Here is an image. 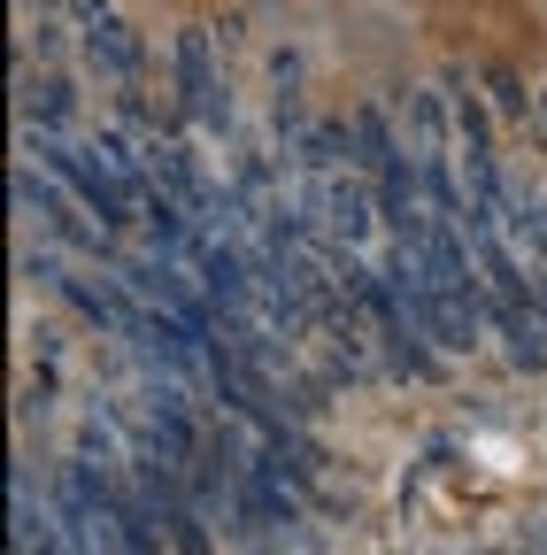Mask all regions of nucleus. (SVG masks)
Segmentation results:
<instances>
[{
  "instance_id": "1",
  "label": "nucleus",
  "mask_w": 547,
  "mask_h": 555,
  "mask_svg": "<svg viewBox=\"0 0 547 555\" xmlns=\"http://www.w3.org/2000/svg\"><path fill=\"white\" fill-rule=\"evenodd\" d=\"M178 86H185V116L193 124H232L224 78H217V39L209 31H178Z\"/></svg>"
},
{
  "instance_id": "4",
  "label": "nucleus",
  "mask_w": 547,
  "mask_h": 555,
  "mask_svg": "<svg viewBox=\"0 0 547 555\" xmlns=\"http://www.w3.org/2000/svg\"><path fill=\"white\" fill-rule=\"evenodd\" d=\"M348 163L370 170V178L401 163V139H393V124H386L378 108H355V116H348Z\"/></svg>"
},
{
  "instance_id": "5",
  "label": "nucleus",
  "mask_w": 547,
  "mask_h": 555,
  "mask_svg": "<svg viewBox=\"0 0 547 555\" xmlns=\"http://www.w3.org/2000/svg\"><path fill=\"white\" fill-rule=\"evenodd\" d=\"M86 54H93V62L108 69V78H123V86H131V78H140V39H131V31H123L116 16H101V24H86Z\"/></svg>"
},
{
  "instance_id": "8",
  "label": "nucleus",
  "mask_w": 547,
  "mask_h": 555,
  "mask_svg": "<svg viewBox=\"0 0 547 555\" xmlns=\"http://www.w3.org/2000/svg\"><path fill=\"white\" fill-rule=\"evenodd\" d=\"M539 116H547V93H539Z\"/></svg>"
},
{
  "instance_id": "2",
  "label": "nucleus",
  "mask_w": 547,
  "mask_h": 555,
  "mask_svg": "<svg viewBox=\"0 0 547 555\" xmlns=\"http://www.w3.org/2000/svg\"><path fill=\"white\" fill-rule=\"evenodd\" d=\"M9 494H16V555H78L70 532H62V509L31 494V470H9Z\"/></svg>"
},
{
  "instance_id": "7",
  "label": "nucleus",
  "mask_w": 547,
  "mask_h": 555,
  "mask_svg": "<svg viewBox=\"0 0 547 555\" xmlns=\"http://www.w3.org/2000/svg\"><path fill=\"white\" fill-rule=\"evenodd\" d=\"M408 124H417V155H440V101L408 93Z\"/></svg>"
},
{
  "instance_id": "6",
  "label": "nucleus",
  "mask_w": 547,
  "mask_h": 555,
  "mask_svg": "<svg viewBox=\"0 0 547 555\" xmlns=\"http://www.w3.org/2000/svg\"><path fill=\"white\" fill-rule=\"evenodd\" d=\"M24 116H31V131H62V124H70V86H62V78L31 86L24 93Z\"/></svg>"
},
{
  "instance_id": "3",
  "label": "nucleus",
  "mask_w": 547,
  "mask_h": 555,
  "mask_svg": "<svg viewBox=\"0 0 547 555\" xmlns=\"http://www.w3.org/2000/svg\"><path fill=\"white\" fill-rule=\"evenodd\" d=\"M16 201H24V217H39V232H62V240H78L86 255H108V232H86L70 208H62V193H54V185H39L31 170L16 178Z\"/></svg>"
}]
</instances>
